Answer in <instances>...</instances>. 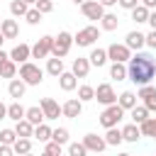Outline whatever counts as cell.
<instances>
[{
    "label": "cell",
    "mask_w": 156,
    "mask_h": 156,
    "mask_svg": "<svg viewBox=\"0 0 156 156\" xmlns=\"http://www.w3.org/2000/svg\"><path fill=\"white\" fill-rule=\"evenodd\" d=\"M127 78L134 85H151V80L156 78V58L151 54L136 51L132 54V58L127 61Z\"/></svg>",
    "instance_id": "cell-1"
},
{
    "label": "cell",
    "mask_w": 156,
    "mask_h": 156,
    "mask_svg": "<svg viewBox=\"0 0 156 156\" xmlns=\"http://www.w3.org/2000/svg\"><path fill=\"white\" fill-rule=\"evenodd\" d=\"M146 46H149V49H156V32H154V29L146 34Z\"/></svg>",
    "instance_id": "cell-45"
},
{
    "label": "cell",
    "mask_w": 156,
    "mask_h": 156,
    "mask_svg": "<svg viewBox=\"0 0 156 156\" xmlns=\"http://www.w3.org/2000/svg\"><path fill=\"white\" fill-rule=\"evenodd\" d=\"M51 132H54V129H51L46 122H41V124H37V127H34L32 139H37V141H44V144H46V141H51Z\"/></svg>",
    "instance_id": "cell-27"
},
{
    "label": "cell",
    "mask_w": 156,
    "mask_h": 156,
    "mask_svg": "<svg viewBox=\"0 0 156 156\" xmlns=\"http://www.w3.org/2000/svg\"><path fill=\"white\" fill-rule=\"evenodd\" d=\"M129 115H132V122H134V124H141V122H146V119H149V110H146L144 105L132 107V110H129Z\"/></svg>",
    "instance_id": "cell-32"
},
{
    "label": "cell",
    "mask_w": 156,
    "mask_h": 156,
    "mask_svg": "<svg viewBox=\"0 0 156 156\" xmlns=\"http://www.w3.org/2000/svg\"><path fill=\"white\" fill-rule=\"evenodd\" d=\"M73 46V34L71 32H58V37H54V44H51V56L54 58H66L68 51Z\"/></svg>",
    "instance_id": "cell-2"
},
{
    "label": "cell",
    "mask_w": 156,
    "mask_h": 156,
    "mask_svg": "<svg viewBox=\"0 0 156 156\" xmlns=\"http://www.w3.org/2000/svg\"><path fill=\"white\" fill-rule=\"evenodd\" d=\"M139 132H141V136H154L156 139V117H149L146 122H141Z\"/></svg>",
    "instance_id": "cell-33"
},
{
    "label": "cell",
    "mask_w": 156,
    "mask_h": 156,
    "mask_svg": "<svg viewBox=\"0 0 156 156\" xmlns=\"http://www.w3.org/2000/svg\"><path fill=\"white\" fill-rule=\"evenodd\" d=\"M51 44H54V37H49V34H44L41 39H37L32 44V58H46V56H51Z\"/></svg>",
    "instance_id": "cell-8"
},
{
    "label": "cell",
    "mask_w": 156,
    "mask_h": 156,
    "mask_svg": "<svg viewBox=\"0 0 156 156\" xmlns=\"http://www.w3.org/2000/svg\"><path fill=\"white\" fill-rule=\"evenodd\" d=\"M15 134H17L20 139H32V134H34V124H29L27 119H20V122H15Z\"/></svg>",
    "instance_id": "cell-26"
},
{
    "label": "cell",
    "mask_w": 156,
    "mask_h": 156,
    "mask_svg": "<svg viewBox=\"0 0 156 156\" xmlns=\"http://www.w3.org/2000/svg\"><path fill=\"white\" fill-rule=\"evenodd\" d=\"M83 146L88 149V154H102L105 149H107V144H105V139L102 136H98V134H85L83 136Z\"/></svg>",
    "instance_id": "cell-14"
},
{
    "label": "cell",
    "mask_w": 156,
    "mask_h": 156,
    "mask_svg": "<svg viewBox=\"0 0 156 156\" xmlns=\"http://www.w3.org/2000/svg\"><path fill=\"white\" fill-rule=\"evenodd\" d=\"M0 156H15L12 146H5V144H0Z\"/></svg>",
    "instance_id": "cell-46"
},
{
    "label": "cell",
    "mask_w": 156,
    "mask_h": 156,
    "mask_svg": "<svg viewBox=\"0 0 156 156\" xmlns=\"http://www.w3.org/2000/svg\"><path fill=\"white\" fill-rule=\"evenodd\" d=\"M61 156H68V154H61Z\"/></svg>",
    "instance_id": "cell-58"
},
{
    "label": "cell",
    "mask_w": 156,
    "mask_h": 156,
    "mask_svg": "<svg viewBox=\"0 0 156 156\" xmlns=\"http://www.w3.org/2000/svg\"><path fill=\"white\" fill-rule=\"evenodd\" d=\"M12 151H15V156H24V154H32V139H15V144H12Z\"/></svg>",
    "instance_id": "cell-30"
},
{
    "label": "cell",
    "mask_w": 156,
    "mask_h": 156,
    "mask_svg": "<svg viewBox=\"0 0 156 156\" xmlns=\"http://www.w3.org/2000/svg\"><path fill=\"white\" fill-rule=\"evenodd\" d=\"M98 39H100V29H98L95 24H88V27H83V29H78V32L73 34V44H78L80 49L93 46Z\"/></svg>",
    "instance_id": "cell-4"
},
{
    "label": "cell",
    "mask_w": 156,
    "mask_h": 156,
    "mask_svg": "<svg viewBox=\"0 0 156 156\" xmlns=\"http://www.w3.org/2000/svg\"><path fill=\"white\" fill-rule=\"evenodd\" d=\"M122 139L124 141H129V144H136L139 139H141V132H139V124H127V127H122Z\"/></svg>",
    "instance_id": "cell-24"
},
{
    "label": "cell",
    "mask_w": 156,
    "mask_h": 156,
    "mask_svg": "<svg viewBox=\"0 0 156 156\" xmlns=\"http://www.w3.org/2000/svg\"><path fill=\"white\" fill-rule=\"evenodd\" d=\"M7 93H10V98L20 100V98H24V93H27V85H24L20 78H12V80L7 83Z\"/></svg>",
    "instance_id": "cell-23"
},
{
    "label": "cell",
    "mask_w": 156,
    "mask_h": 156,
    "mask_svg": "<svg viewBox=\"0 0 156 156\" xmlns=\"http://www.w3.org/2000/svg\"><path fill=\"white\" fill-rule=\"evenodd\" d=\"M80 112H83V102H80L78 98H71V100H66V102L61 105V115L68 117V119H78Z\"/></svg>",
    "instance_id": "cell-15"
},
{
    "label": "cell",
    "mask_w": 156,
    "mask_h": 156,
    "mask_svg": "<svg viewBox=\"0 0 156 156\" xmlns=\"http://www.w3.org/2000/svg\"><path fill=\"white\" fill-rule=\"evenodd\" d=\"M105 51H107V61H112V63H127L132 58V51L124 44H117V41H112Z\"/></svg>",
    "instance_id": "cell-6"
},
{
    "label": "cell",
    "mask_w": 156,
    "mask_h": 156,
    "mask_svg": "<svg viewBox=\"0 0 156 156\" xmlns=\"http://www.w3.org/2000/svg\"><path fill=\"white\" fill-rule=\"evenodd\" d=\"M15 76H17V63L7 58V61L2 63V68H0V78H10V80H12Z\"/></svg>",
    "instance_id": "cell-35"
},
{
    "label": "cell",
    "mask_w": 156,
    "mask_h": 156,
    "mask_svg": "<svg viewBox=\"0 0 156 156\" xmlns=\"http://www.w3.org/2000/svg\"><path fill=\"white\" fill-rule=\"evenodd\" d=\"M88 61H90V66L102 68V66L107 63V51H105V49H100V46H93V49H90V54H88Z\"/></svg>",
    "instance_id": "cell-18"
},
{
    "label": "cell",
    "mask_w": 156,
    "mask_h": 156,
    "mask_svg": "<svg viewBox=\"0 0 156 156\" xmlns=\"http://www.w3.org/2000/svg\"><path fill=\"white\" fill-rule=\"evenodd\" d=\"M24 20H27V24H39V22H41V12H39L37 7H29L27 15H24Z\"/></svg>",
    "instance_id": "cell-41"
},
{
    "label": "cell",
    "mask_w": 156,
    "mask_h": 156,
    "mask_svg": "<svg viewBox=\"0 0 156 156\" xmlns=\"http://www.w3.org/2000/svg\"><path fill=\"white\" fill-rule=\"evenodd\" d=\"M58 88H61L63 93H71V90L78 88V78H76L71 71H63V73L58 76Z\"/></svg>",
    "instance_id": "cell-19"
},
{
    "label": "cell",
    "mask_w": 156,
    "mask_h": 156,
    "mask_svg": "<svg viewBox=\"0 0 156 156\" xmlns=\"http://www.w3.org/2000/svg\"><path fill=\"white\" fill-rule=\"evenodd\" d=\"M98 2H100V5L105 7V10H107V7H115V5H117V0H98Z\"/></svg>",
    "instance_id": "cell-49"
},
{
    "label": "cell",
    "mask_w": 156,
    "mask_h": 156,
    "mask_svg": "<svg viewBox=\"0 0 156 156\" xmlns=\"http://www.w3.org/2000/svg\"><path fill=\"white\" fill-rule=\"evenodd\" d=\"M136 93L134 90H124V93H119V98H117V105L124 110V112H129L132 107H136Z\"/></svg>",
    "instance_id": "cell-20"
},
{
    "label": "cell",
    "mask_w": 156,
    "mask_h": 156,
    "mask_svg": "<svg viewBox=\"0 0 156 156\" xmlns=\"http://www.w3.org/2000/svg\"><path fill=\"white\" fill-rule=\"evenodd\" d=\"M102 139H105V144H107V146H119V144L124 141V139H122V129H117V127L107 129Z\"/></svg>",
    "instance_id": "cell-29"
},
{
    "label": "cell",
    "mask_w": 156,
    "mask_h": 156,
    "mask_svg": "<svg viewBox=\"0 0 156 156\" xmlns=\"http://www.w3.org/2000/svg\"><path fill=\"white\" fill-rule=\"evenodd\" d=\"M39 107L44 112V119H58L61 117V105L54 98H41L39 100Z\"/></svg>",
    "instance_id": "cell-12"
},
{
    "label": "cell",
    "mask_w": 156,
    "mask_h": 156,
    "mask_svg": "<svg viewBox=\"0 0 156 156\" xmlns=\"http://www.w3.org/2000/svg\"><path fill=\"white\" fill-rule=\"evenodd\" d=\"M117 156H132V154H117Z\"/></svg>",
    "instance_id": "cell-56"
},
{
    "label": "cell",
    "mask_w": 156,
    "mask_h": 156,
    "mask_svg": "<svg viewBox=\"0 0 156 156\" xmlns=\"http://www.w3.org/2000/svg\"><path fill=\"white\" fill-rule=\"evenodd\" d=\"M44 151H46V154H51V156H61V154H63V146H61V144H56V141H46Z\"/></svg>",
    "instance_id": "cell-43"
},
{
    "label": "cell",
    "mask_w": 156,
    "mask_h": 156,
    "mask_svg": "<svg viewBox=\"0 0 156 156\" xmlns=\"http://www.w3.org/2000/svg\"><path fill=\"white\" fill-rule=\"evenodd\" d=\"M90 61H88V56L83 58V56H78V58H73V63H71V73L76 76V78H88V73H90Z\"/></svg>",
    "instance_id": "cell-16"
},
{
    "label": "cell",
    "mask_w": 156,
    "mask_h": 156,
    "mask_svg": "<svg viewBox=\"0 0 156 156\" xmlns=\"http://www.w3.org/2000/svg\"><path fill=\"white\" fill-rule=\"evenodd\" d=\"M117 5H119L122 10H129V12H132V10L139 5V0H117Z\"/></svg>",
    "instance_id": "cell-44"
},
{
    "label": "cell",
    "mask_w": 156,
    "mask_h": 156,
    "mask_svg": "<svg viewBox=\"0 0 156 156\" xmlns=\"http://www.w3.org/2000/svg\"><path fill=\"white\" fill-rule=\"evenodd\" d=\"M24 156H34V154H24Z\"/></svg>",
    "instance_id": "cell-57"
},
{
    "label": "cell",
    "mask_w": 156,
    "mask_h": 156,
    "mask_svg": "<svg viewBox=\"0 0 156 156\" xmlns=\"http://www.w3.org/2000/svg\"><path fill=\"white\" fill-rule=\"evenodd\" d=\"M122 44H124L129 51H141V49L146 46V34L139 32V29H132V32H127V37H124Z\"/></svg>",
    "instance_id": "cell-9"
},
{
    "label": "cell",
    "mask_w": 156,
    "mask_h": 156,
    "mask_svg": "<svg viewBox=\"0 0 156 156\" xmlns=\"http://www.w3.org/2000/svg\"><path fill=\"white\" fill-rule=\"evenodd\" d=\"M7 56H10V61H15V63L22 66V63H27L32 58V46L24 44V41H20V44L12 46V51H7Z\"/></svg>",
    "instance_id": "cell-10"
},
{
    "label": "cell",
    "mask_w": 156,
    "mask_h": 156,
    "mask_svg": "<svg viewBox=\"0 0 156 156\" xmlns=\"http://www.w3.org/2000/svg\"><path fill=\"white\" fill-rule=\"evenodd\" d=\"M68 136H71V132L66 129V127H56L54 132H51V141H56V144H68Z\"/></svg>",
    "instance_id": "cell-34"
},
{
    "label": "cell",
    "mask_w": 156,
    "mask_h": 156,
    "mask_svg": "<svg viewBox=\"0 0 156 156\" xmlns=\"http://www.w3.org/2000/svg\"><path fill=\"white\" fill-rule=\"evenodd\" d=\"M80 12L88 17V20H102V15H105V7L98 2V0H85L83 5H80Z\"/></svg>",
    "instance_id": "cell-13"
},
{
    "label": "cell",
    "mask_w": 156,
    "mask_h": 156,
    "mask_svg": "<svg viewBox=\"0 0 156 156\" xmlns=\"http://www.w3.org/2000/svg\"><path fill=\"white\" fill-rule=\"evenodd\" d=\"M95 100H98L100 105L110 107V105L117 102V93H115V88H112L110 83H100V85L95 88Z\"/></svg>",
    "instance_id": "cell-7"
},
{
    "label": "cell",
    "mask_w": 156,
    "mask_h": 156,
    "mask_svg": "<svg viewBox=\"0 0 156 156\" xmlns=\"http://www.w3.org/2000/svg\"><path fill=\"white\" fill-rule=\"evenodd\" d=\"M71 2H73V5H83L85 0H71Z\"/></svg>",
    "instance_id": "cell-53"
},
{
    "label": "cell",
    "mask_w": 156,
    "mask_h": 156,
    "mask_svg": "<svg viewBox=\"0 0 156 156\" xmlns=\"http://www.w3.org/2000/svg\"><path fill=\"white\" fill-rule=\"evenodd\" d=\"M41 15H49V12H54V0H37V5H34Z\"/></svg>",
    "instance_id": "cell-42"
},
{
    "label": "cell",
    "mask_w": 156,
    "mask_h": 156,
    "mask_svg": "<svg viewBox=\"0 0 156 156\" xmlns=\"http://www.w3.org/2000/svg\"><path fill=\"white\" fill-rule=\"evenodd\" d=\"M98 156H102V154H98Z\"/></svg>",
    "instance_id": "cell-60"
},
{
    "label": "cell",
    "mask_w": 156,
    "mask_h": 156,
    "mask_svg": "<svg viewBox=\"0 0 156 156\" xmlns=\"http://www.w3.org/2000/svg\"><path fill=\"white\" fill-rule=\"evenodd\" d=\"M78 100H80V102L95 100V88H93V85H78Z\"/></svg>",
    "instance_id": "cell-36"
},
{
    "label": "cell",
    "mask_w": 156,
    "mask_h": 156,
    "mask_svg": "<svg viewBox=\"0 0 156 156\" xmlns=\"http://www.w3.org/2000/svg\"><path fill=\"white\" fill-rule=\"evenodd\" d=\"M0 119H7V105L0 102Z\"/></svg>",
    "instance_id": "cell-50"
},
{
    "label": "cell",
    "mask_w": 156,
    "mask_h": 156,
    "mask_svg": "<svg viewBox=\"0 0 156 156\" xmlns=\"http://www.w3.org/2000/svg\"><path fill=\"white\" fill-rule=\"evenodd\" d=\"M15 139H17L15 129H10V127L0 129V144H5V146H12V144H15Z\"/></svg>",
    "instance_id": "cell-39"
},
{
    "label": "cell",
    "mask_w": 156,
    "mask_h": 156,
    "mask_svg": "<svg viewBox=\"0 0 156 156\" xmlns=\"http://www.w3.org/2000/svg\"><path fill=\"white\" fill-rule=\"evenodd\" d=\"M7 58H10V56H7V51H2V49H0V68H2V63H5Z\"/></svg>",
    "instance_id": "cell-51"
},
{
    "label": "cell",
    "mask_w": 156,
    "mask_h": 156,
    "mask_svg": "<svg viewBox=\"0 0 156 156\" xmlns=\"http://www.w3.org/2000/svg\"><path fill=\"white\" fill-rule=\"evenodd\" d=\"M132 20H134L136 24H144V22L149 20V10H146L144 5H136V7L132 10Z\"/></svg>",
    "instance_id": "cell-37"
},
{
    "label": "cell",
    "mask_w": 156,
    "mask_h": 156,
    "mask_svg": "<svg viewBox=\"0 0 156 156\" xmlns=\"http://www.w3.org/2000/svg\"><path fill=\"white\" fill-rule=\"evenodd\" d=\"M136 98H141V105L149 112H156V88L154 85H141L136 90Z\"/></svg>",
    "instance_id": "cell-11"
},
{
    "label": "cell",
    "mask_w": 156,
    "mask_h": 156,
    "mask_svg": "<svg viewBox=\"0 0 156 156\" xmlns=\"http://www.w3.org/2000/svg\"><path fill=\"white\" fill-rule=\"evenodd\" d=\"M20 80H22L24 85H39V83L44 80V71H41L37 63L27 61V63L20 66Z\"/></svg>",
    "instance_id": "cell-3"
},
{
    "label": "cell",
    "mask_w": 156,
    "mask_h": 156,
    "mask_svg": "<svg viewBox=\"0 0 156 156\" xmlns=\"http://www.w3.org/2000/svg\"><path fill=\"white\" fill-rule=\"evenodd\" d=\"M98 119H100V124H102L105 129H112V127H117V124L124 119V110L115 102V105L105 107V110L100 112V117H98Z\"/></svg>",
    "instance_id": "cell-5"
},
{
    "label": "cell",
    "mask_w": 156,
    "mask_h": 156,
    "mask_svg": "<svg viewBox=\"0 0 156 156\" xmlns=\"http://www.w3.org/2000/svg\"><path fill=\"white\" fill-rule=\"evenodd\" d=\"M66 68H63V58H46V73L49 76H54V78H58L61 73H63Z\"/></svg>",
    "instance_id": "cell-28"
},
{
    "label": "cell",
    "mask_w": 156,
    "mask_h": 156,
    "mask_svg": "<svg viewBox=\"0 0 156 156\" xmlns=\"http://www.w3.org/2000/svg\"><path fill=\"white\" fill-rule=\"evenodd\" d=\"M68 156H88V149L83 146V141H68Z\"/></svg>",
    "instance_id": "cell-38"
},
{
    "label": "cell",
    "mask_w": 156,
    "mask_h": 156,
    "mask_svg": "<svg viewBox=\"0 0 156 156\" xmlns=\"http://www.w3.org/2000/svg\"><path fill=\"white\" fill-rule=\"evenodd\" d=\"M117 27H119V17H117L115 12H105L102 20H100V29H102V32H115Z\"/></svg>",
    "instance_id": "cell-22"
},
{
    "label": "cell",
    "mask_w": 156,
    "mask_h": 156,
    "mask_svg": "<svg viewBox=\"0 0 156 156\" xmlns=\"http://www.w3.org/2000/svg\"><path fill=\"white\" fill-rule=\"evenodd\" d=\"M110 78L112 80H127V63H110Z\"/></svg>",
    "instance_id": "cell-31"
},
{
    "label": "cell",
    "mask_w": 156,
    "mask_h": 156,
    "mask_svg": "<svg viewBox=\"0 0 156 156\" xmlns=\"http://www.w3.org/2000/svg\"><path fill=\"white\" fill-rule=\"evenodd\" d=\"M27 10H29V5H24L22 0H12V2H10V12H12L15 17H24Z\"/></svg>",
    "instance_id": "cell-40"
},
{
    "label": "cell",
    "mask_w": 156,
    "mask_h": 156,
    "mask_svg": "<svg viewBox=\"0 0 156 156\" xmlns=\"http://www.w3.org/2000/svg\"><path fill=\"white\" fill-rule=\"evenodd\" d=\"M24 5H37V0H22Z\"/></svg>",
    "instance_id": "cell-52"
},
{
    "label": "cell",
    "mask_w": 156,
    "mask_h": 156,
    "mask_svg": "<svg viewBox=\"0 0 156 156\" xmlns=\"http://www.w3.org/2000/svg\"><path fill=\"white\" fill-rule=\"evenodd\" d=\"M2 44H5V37H2V32H0V49H2Z\"/></svg>",
    "instance_id": "cell-54"
},
{
    "label": "cell",
    "mask_w": 156,
    "mask_h": 156,
    "mask_svg": "<svg viewBox=\"0 0 156 156\" xmlns=\"http://www.w3.org/2000/svg\"><path fill=\"white\" fill-rule=\"evenodd\" d=\"M0 32H2L5 39H17V37H20V24H17V20H2V22H0Z\"/></svg>",
    "instance_id": "cell-17"
},
{
    "label": "cell",
    "mask_w": 156,
    "mask_h": 156,
    "mask_svg": "<svg viewBox=\"0 0 156 156\" xmlns=\"http://www.w3.org/2000/svg\"><path fill=\"white\" fill-rule=\"evenodd\" d=\"M39 156H51V154H46V151H41V154H39Z\"/></svg>",
    "instance_id": "cell-55"
},
{
    "label": "cell",
    "mask_w": 156,
    "mask_h": 156,
    "mask_svg": "<svg viewBox=\"0 0 156 156\" xmlns=\"http://www.w3.org/2000/svg\"><path fill=\"white\" fill-rule=\"evenodd\" d=\"M24 112H27V107H24L20 100H15V102H10V105H7V119H12V122L24 119Z\"/></svg>",
    "instance_id": "cell-21"
},
{
    "label": "cell",
    "mask_w": 156,
    "mask_h": 156,
    "mask_svg": "<svg viewBox=\"0 0 156 156\" xmlns=\"http://www.w3.org/2000/svg\"><path fill=\"white\" fill-rule=\"evenodd\" d=\"M139 5H144L149 12H151V10H156V0H139Z\"/></svg>",
    "instance_id": "cell-48"
},
{
    "label": "cell",
    "mask_w": 156,
    "mask_h": 156,
    "mask_svg": "<svg viewBox=\"0 0 156 156\" xmlns=\"http://www.w3.org/2000/svg\"><path fill=\"white\" fill-rule=\"evenodd\" d=\"M24 119L29 122V124H41V122H46L44 119V112H41V107L39 105H34V107H27V112H24Z\"/></svg>",
    "instance_id": "cell-25"
},
{
    "label": "cell",
    "mask_w": 156,
    "mask_h": 156,
    "mask_svg": "<svg viewBox=\"0 0 156 156\" xmlns=\"http://www.w3.org/2000/svg\"><path fill=\"white\" fill-rule=\"evenodd\" d=\"M154 141H156V139H154Z\"/></svg>",
    "instance_id": "cell-61"
},
{
    "label": "cell",
    "mask_w": 156,
    "mask_h": 156,
    "mask_svg": "<svg viewBox=\"0 0 156 156\" xmlns=\"http://www.w3.org/2000/svg\"><path fill=\"white\" fill-rule=\"evenodd\" d=\"M0 22H2V17H0Z\"/></svg>",
    "instance_id": "cell-59"
},
{
    "label": "cell",
    "mask_w": 156,
    "mask_h": 156,
    "mask_svg": "<svg viewBox=\"0 0 156 156\" xmlns=\"http://www.w3.org/2000/svg\"><path fill=\"white\" fill-rule=\"evenodd\" d=\"M146 22H149V27L156 32V10H151V12H149V20H146Z\"/></svg>",
    "instance_id": "cell-47"
}]
</instances>
